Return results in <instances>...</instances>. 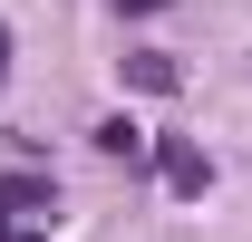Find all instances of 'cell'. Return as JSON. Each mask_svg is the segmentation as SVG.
Returning a JSON list of instances; mask_svg holds the SVG:
<instances>
[{
  "mask_svg": "<svg viewBox=\"0 0 252 242\" xmlns=\"http://www.w3.org/2000/svg\"><path fill=\"white\" fill-rule=\"evenodd\" d=\"M49 204H59V184H49V175H10V184H0V223H39Z\"/></svg>",
  "mask_w": 252,
  "mask_h": 242,
  "instance_id": "cell-1",
  "label": "cell"
},
{
  "mask_svg": "<svg viewBox=\"0 0 252 242\" xmlns=\"http://www.w3.org/2000/svg\"><path fill=\"white\" fill-rule=\"evenodd\" d=\"M156 165H165V184H175V194H204V184H214L204 146H185V136H165V146H156Z\"/></svg>",
  "mask_w": 252,
  "mask_h": 242,
  "instance_id": "cell-2",
  "label": "cell"
},
{
  "mask_svg": "<svg viewBox=\"0 0 252 242\" xmlns=\"http://www.w3.org/2000/svg\"><path fill=\"white\" fill-rule=\"evenodd\" d=\"M88 146H97V155H117V165H136V155H146V126H136V117H97V126H88Z\"/></svg>",
  "mask_w": 252,
  "mask_h": 242,
  "instance_id": "cell-3",
  "label": "cell"
},
{
  "mask_svg": "<svg viewBox=\"0 0 252 242\" xmlns=\"http://www.w3.org/2000/svg\"><path fill=\"white\" fill-rule=\"evenodd\" d=\"M126 88H185V68H175V59H165V49H136V59H126Z\"/></svg>",
  "mask_w": 252,
  "mask_h": 242,
  "instance_id": "cell-4",
  "label": "cell"
},
{
  "mask_svg": "<svg viewBox=\"0 0 252 242\" xmlns=\"http://www.w3.org/2000/svg\"><path fill=\"white\" fill-rule=\"evenodd\" d=\"M117 10H165V0H117Z\"/></svg>",
  "mask_w": 252,
  "mask_h": 242,
  "instance_id": "cell-5",
  "label": "cell"
},
{
  "mask_svg": "<svg viewBox=\"0 0 252 242\" xmlns=\"http://www.w3.org/2000/svg\"><path fill=\"white\" fill-rule=\"evenodd\" d=\"M0 78H10V30H0Z\"/></svg>",
  "mask_w": 252,
  "mask_h": 242,
  "instance_id": "cell-6",
  "label": "cell"
},
{
  "mask_svg": "<svg viewBox=\"0 0 252 242\" xmlns=\"http://www.w3.org/2000/svg\"><path fill=\"white\" fill-rule=\"evenodd\" d=\"M0 242H10V223H0Z\"/></svg>",
  "mask_w": 252,
  "mask_h": 242,
  "instance_id": "cell-7",
  "label": "cell"
}]
</instances>
